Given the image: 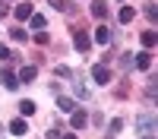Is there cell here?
<instances>
[{"label": "cell", "mask_w": 158, "mask_h": 139, "mask_svg": "<svg viewBox=\"0 0 158 139\" xmlns=\"http://www.w3.org/2000/svg\"><path fill=\"white\" fill-rule=\"evenodd\" d=\"M136 126L142 130V136H155V133H152V130H155V117H152V114H142V117L136 120Z\"/></svg>", "instance_id": "obj_1"}, {"label": "cell", "mask_w": 158, "mask_h": 139, "mask_svg": "<svg viewBox=\"0 0 158 139\" xmlns=\"http://www.w3.org/2000/svg\"><path fill=\"white\" fill-rule=\"evenodd\" d=\"M92 76H95V82H98V85H108V82H111V70H108V67H101V63H95Z\"/></svg>", "instance_id": "obj_2"}, {"label": "cell", "mask_w": 158, "mask_h": 139, "mask_svg": "<svg viewBox=\"0 0 158 139\" xmlns=\"http://www.w3.org/2000/svg\"><path fill=\"white\" fill-rule=\"evenodd\" d=\"M85 123H89V117H85V111H79V108H73V117H70V126H73V130H82Z\"/></svg>", "instance_id": "obj_3"}, {"label": "cell", "mask_w": 158, "mask_h": 139, "mask_svg": "<svg viewBox=\"0 0 158 139\" xmlns=\"http://www.w3.org/2000/svg\"><path fill=\"white\" fill-rule=\"evenodd\" d=\"M95 41H98V44H111V41H114V32L108 29V25H98V32H95Z\"/></svg>", "instance_id": "obj_4"}, {"label": "cell", "mask_w": 158, "mask_h": 139, "mask_svg": "<svg viewBox=\"0 0 158 139\" xmlns=\"http://www.w3.org/2000/svg\"><path fill=\"white\" fill-rule=\"evenodd\" d=\"M0 82H3L6 88H16V85H19V79H16V73H13V70H6V67L0 70Z\"/></svg>", "instance_id": "obj_5"}, {"label": "cell", "mask_w": 158, "mask_h": 139, "mask_svg": "<svg viewBox=\"0 0 158 139\" xmlns=\"http://www.w3.org/2000/svg\"><path fill=\"white\" fill-rule=\"evenodd\" d=\"M73 44H76L79 54H85V51L92 47V41H89V35H85V32H76V41H73Z\"/></svg>", "instance_id": "obj_6"}, {"label": "cell", "mask_w": 158, "mask_h": 139, "mask_svg": "<svg viewBox=\"0 0 158 139\" xmlns=\"http://www.w3.org/2000/svg\"><path fill=\"white\" fill-rule=\"evenodd\" d=\"M32 13H35L32 3H19L16 10H13V16H16V19H32Z\"/></svg>", "instance_id": "obj_7"}, {"label": "cell", "mask_w": 158, "mask_h": 139, "mask_svg": "<svg viewBox=\"0 0 158 139\" xmlns=\"http://www.w3.org/2000/svg\"><path fill=\"white\" fill-rule=\"evenodd\" d=\"M92 16L104 19V16H108V3H104V0H92Z\"/></svg>", "instance_id": "obj_8"}, {"label": "cell", "mask_w": 158, "mask_h": 139, "mask_svg": "<svg viewBox=\"0 0 158 139\" xmlns=\"http://www.w3.org/2000/svg\"><path fill=\"white\" fill-rule=\"evenodd\" d=\"M10 133L13 136H25V133H29V123H25V120H13L10 123Z\"/></svg>", "instance_id": "obj_9"}, {"label": "cell", "mask_w": 158, "mask_h": 139, "mask_svg": "<svg viewBox=\"0 0 158 139\" xmlns=\"http://www.w3.org/2000/svg\"><path fill=\"white\" fill-rule=\"evenodd\" d=\"M133 63H136L139 70H149V67H152V54H149V51H142V54H136Z\"/></svg>", "instance_id": "obj_10"}, {"label": "cell", "mask_w": 158, "mask_h": 139, "mask_svg": "<svg viewBox=\"0 0 158 139\" xmlns=\"http://www.w3.org/2000/svg\"><path fill=\"white\" fill-rule=\"evenodd\" d=\"M139 38H142V47H155V44H158V35H155L152 29H149V32H142Z\"/></svg>", "instance_id": "obj_11"}, {"label": "cell", "mask_w": 158, "mask_h": 139, "mask_svg": "<svg viewBox=\"0 0 158 139\" xmlns=\"http://www.w3.org/2000/svg\"><path fill=\"white\" fill-rule=\"evenodd\" d=\"M133 16H136L133 6H120V13H117V19H120V22H133Z\"/></svg>", "instance_id": "obj_12"}, {"label": "cell", "mask_w": 158, "mask_h": 139, "mask_svg": "<svg viewBox=\"0 0 158 139\" xmlns=\"http://www.w3.org/2000/svg\"><path fill=\"white\" fill-rule=\"evenodd\" d=\"M44 25H48V19L41 16V13H32V29L35 32H44Z\"/></svg>", "instance_id": "obj_13"}, {"label": "cell", "mask_w": 158, "mask_h": 139, "mask_svg": "<svg viewBox=\"0 0 158 139\" xmlns=\"http://www.w3.org/2000/svg\"><path fill=\"white\" fill-rule=\"evenodd\" d=\"M35 73H38L35 67H22V70H19V76H16V79H22V82H32V79H35Z\"/></svg>", "instance_id": "obj_14"}, {"label": "cell", "mask_w": 158, "mask_h": 139, "mask_svg": "<svg viewBox=\"0 0 158 139\" xmlns=\"http://www.w3.org/2000/svg\"><path fill=\"white\" fill-rule=\"evenodd\" d=\"M57 108H60V111H73L76 104H73V98H67V95H60V98H57Z\"/></svg>", "instance_id": "obj_15"}, {"label": "cell", "mask_w": 158, "mask_h": 139, "mask_svg": "<svg viewBox=\"0 0 158 139\" xmlns=\"http://www.w3.org/2000/svg\"><path fill=\"white\" fill-rule=\"evenodd\" d=\"M146 16H149V19H152V22H155V19H158V6H155V3H146Z\"/></svg>", "instance_id": "obj_16"}, {"label": "cell", "mask_w": 158, "mask_h": 139, "mask_svg": "<svg viewBox=\"0 0 158 139\" xmlns=\"http://www.w3.org/2000/svg\"><path fill=\"white\" fill-rule=\"evenodd\" d=\"M19 111H22V114H35V101H22Z\"/></svg>", "instance_id": "obj_17"}, {"label": "cell", "mask_w": 158, "mask_h": 139, "mask_svg": "<svg viewBox=\"0 0 158 139\" xmlns=\"http://www.w3.org/2000/svg\"><path fill=\"white\" fill-rule=\"evenodd\" d=\"M51 6H54V10H70L67 0H51Z\"/></svg>", "instance_id": "obj_18"}, {"label": "cell", "mask_w": 158, "mask_h": 139, "mask_svg": "<svg viewBox=\"0 0 158 139\" xmlns=\"http://www.w3.org/2000/svg\"><path fill=\"white\" fill-rule=\"evenodd\" d=\"M10 35H13V38H16V41H25V38H29V35H25V32H22V29H13V32H10Z\"/></svg>", "instance_id": "obj_19"}, {"label": "cell", "mask_w": 158, "mask_h": 139, "mask_svg": "<svg viewBox=\"0 0 158 139\" xmlns=\"http://www.w3.org/2000/svg\"><path fill=\"white\" fill-rule=\"evenodd\" d=\"M120 130H123V120H120V117H117V120L111 123V133H120Z\"/></svg>", "instance_id": "obj_20"}, {"label": "cell", "mask_w": 158, "mask_h": 139, "mask_svg": "<svg viewBox=\"0 0 158 139\" xmlns=\"http://www.w3.org/2000/svg\"><path fill=\"white\" fill-rule=\"evenodd\" d=\"M13 54H10V51H6V44H0V60H10Z\"/></svg>", "instance_id": "obj_21"}, {"label": "cell", "mask_w": 158, "mask_h": 139, "mask_svg": "<svg viewBox=\"0 0 158 139\" xmlns=\"http://www.w3.org/2000/svg\"><path fill=\"white\" fill-rule=\"evenodd\" d=\"M6 13H10V10H6V3H3V0H0V19H3Z\"/></svg>", "instance_id": "obj_22"}, {"label": "cell", "mask_w": 158, "mask_h": 139, "mask_svg": "<svg viewBox=\"0 0 158 139\" xmlns=\"http://www.w3.org/2000/svg\"><path fill=\"white\" fill-rule=\"evenodd\" d=\"M48 139H60V133H57V130H51V133H48Z\"/></svg>", "instance_id": "obj_23"}, {"label": "cell", "mask_w": 158, "mask_h": 139, "mask_svg": "<svg viewBox=\"0 0 158 139\" xmlns=\"http://www.w3.org/2000/svg\"><path fill=\"white\" fill-rule=\"evenodd\" d=\"M60 139H76V133H67V136H60Z\"/></svg>", "instance_id": "obj_24"}, {"label": "cell", "mask_w": 158, "mask_h": 139, "mask_svg": "<svg viewBox=\"0 0 158 139\" xmlns=\"http://www.w3.org/2000/svg\"><path fill=\"white\" fill-rule=\"evenodd\" d=\"M142 139H155V136H142Z\"/></svg>", "instance_id": "obj_25"}, {"label": "cell", "mask_w": 158, "mask_h": 139, "mask_svg": "<svg viewBox=\"0 0 158 139\" xmlns=\"http://www.w3.org/2000/svg\"><path fill=\"white\" fill-rule=\"evenodd\" d=\"M0 136H3V126H0Z\"/></svg>", "instance_id": "obj_26"}, {"label": "cell", "mask_w": 158, "mask_h": 139, "mask_svg": "<svg viewBox=\"0 0 158 139\" xmlns=\"http://www.w3.org/2000/svg\"><path fill=\"white\" fill-rule=\"evenodd\" d=\"M3 3H6V0H3Z\"/></svg>", "instance_id": "obj_27"}]
</instances>
